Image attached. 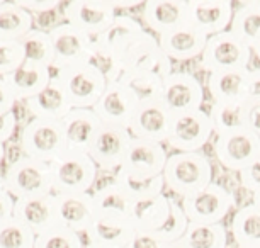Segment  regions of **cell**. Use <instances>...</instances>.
I'll return each mask as SVG.
<instances>
[{
  "mask_svg": "<svg viewBox=\"0 0 260 248\" xmlns=\"http://www.w3.org/2000/svg\"><path fill=\"white\" fill-rule=\"evenodd\" d=\"M53 194H83L89 192L97 179V165L87 152L67 148L50 163Z\"/></svg>",
  "mask_w": 260,
  "mask_h": 248,
  "instance_id": "obj_4",
  "label": "cell"
},
{
  "mask_svg": "<svg viewBox=\"0 0 260 248\" xmlns=\"http://www.w3.org/2000/svg\"><path fill=\"white\" fill-rule=\"evenodd\" d=\"M36 235L16 218L0 223V248H34Z\"/></svg>",
  "mask_w": 260,
  "mask_h": 248,
  "instance_id": "obj_39",
  "label": "cell"
},
{
  "mask_svg": "<svg viewBox=\"0 0 260 248\" xmlns=\"http://www.w3.org/2000/svg\"><path fill=\"white\" fill-rule=\"evenodd\" d=\"M230 0H190L187 2V22L206 36L228 31L233 19Z\"/></svg>",
  "mask_w": 260,
  "mask_h": 248,
  "instance_id": "obj_20",
  "label": "cell"
},
{
  "mask_svg": "<svg viewBox=\"0 0 260 248\" xmlns=\"http://www.w3.org/2000/svg\"><path fill=\"white\" fill-rule=\"evenodd\" d=\"M208 36L190 24H184L170 32L158 36V45L169 60L189 61L203 55Z\"/></svg>",
  "mask_w": 260,
  "mask_h": 248,
  "instance_id": "obj_24",
  "label": "cell"
},
{
  "mask_svg": "<svg viewBox=\"0 0 260 248\" xmlns=\"http://www.w3.org/2000/svg\"><path fill=\"white\" fill-rule=\"evenodd\" d=\"M182 240L189 248H226L228 233L223 223L218 225L189 223Z\"/></svg>",
  "mask_w": 260,
  "mask_h": 248,
  "instance_id": "obj_35",
  "label": "cell"
},
{
  "mask_svg": "<svg viewBox=\"0 0 260 248\" xmlns=\"http://www.w3.org/2000/svg\"><path fill=\"white\" fill-rule=\"evenodd\" d=\"M114 80H119L133 94L138 97L140 102L158 99L164 79L150 74H138V72H121Z\"/></svg>",
  "mask_w": 260,
  "mask_h": 248,
  "instance_id": "obj_38",
  "label": "cell"
},
{
  "mask_svg": "<svg viewBox=\"0 0 260 248\" xmlns=\"http://www.w3.org/2000/svg\"><path fill=\"white\" fill-rule=\"evenodd\" d=\"M138 105V97L126 85H122L119 80H107L106 89L92 111L102 124L129 129V124L135 118Z\"/></svg>",
  "mask_w": 260,
  "mask_h": 248,
  "instance_id": "obj_15",
  "label": "cell"
},
{
  "mask_svg": "<svg viewBox=\"0 0 260 248\" xmlns=\"http://www.w3.org/2000/svg\"><path fill=\"white\" fill-rule=\"evenodd\" d=\"M95 216L101 218H117V220H129L131 202L122 194L114 182L101 187L99 191L92 192Z\"/></svg>",
  "mask_w": 260,
  "mask_h": 248,
  "instance_id": "obj_32",
  "label": "cell"
},
{
  "mask_svg": "<svg viewBox=\"0 0 260 248\" xmlns=\"http://www.w3.org/2000/svg\"><path fill=\"white\" fill-rule=\"evenodd\" d=\"M19 7L29 12L34 17L36 14H50L60 7V0H16Z\"/></svg>",
  "mask_w": 260,
  "mask_h": 248,
  "instance_id": "obj_42",
  "label": "cell"
},
{
  "mask_svg": "<svg viewBox=\"0 0 260 248\" xmlns=\"http://www.w3.org/2000/svg\"><path fill=\"white\" fill-rule=\"evenodd\" d=\"M12 216L21 221L24 226H27L36 236L51 230V228L58 226L55 194L14 201Z\"/></svg>",
  "mask_w": 260,
  "mask_h": 248,
  "instance_id": "obj_25",
  "label": "cell"
},
{
  "mask_svg": "<svg viewBox=\"0 0 260 248\" xmlns=\"http://www.w3.org/2000/svg\"><path fill=\"white\" fill-rule=\"evenodd\" d=\"M243 124L248 131L260 138V102L258 100H245V114Z\"/></svg>",
  "mask_w": 260,
  "mask_h": 248,
  "instance_id": "obj_44",
  "label": "cell"
},
{
  "mask_svg": "<svg viewBox=\"0 0 260 248\" xmlns=\"http://www.w3.org/2000/svg\"><path fill=\"white\" fill-rule=\"evenodd\" d=\"M179 202L189 223L218 225L230 215L235 204V197L221 184L211 182L201 192L180 199Z\"/></svg>",
  "mask_w": 260,
  "mask_h": 248,
  "instance_id": "obj_8",
  "label": "cell"
},
{
  "mask_svg": "<svg viewBox=\"0 0 260 248\" xmlns=\"http://www.w3.org/2000/svg\"><path fill=\"white\" fill-rule=\"evenodd\" d=\"M126 248H138V246H136V245H133V246H126Z\"/></svg>",
  "mask_w": 260,
  "mask_h": 248,
  "instance_id": "obj_53",
  "label": "cell"
},
{
  "mask_svg": "<svg viewBox=\"0 0 260 248\" xmlns=\"http://www.w3.org/2000/svg\"><path fill=\"white\" fill-rule=\"evenodd\" d=\"M245 102H233V104H214L209 109V121L213 124V133L216 136L226 134L230 131L245 128L243 124Z\"/></svg>",
  "mask_w": 260,
  "mask_h": 248,
  "instance_id": "obj_36",
  "label": "cell"
},
{
  "mask_svg": "<svg viewBox=\"0 0 260 248\" xmlns=\"http://www.w3.org/2000/svg\"><path fill=\"white\" fill-rule=\"evenodd\" d=\"M252 60V50L230 31L209 36L201 55V66L208 74L247 70Z\"/></svg>",
  "mask_w": 260,
  "mask_h": 248,
  "instance_id": "obj_7",
  "label": "cell"
},
{
  "mask_svg": "<svg viewBox=\"0 0 260 248\" xmlns=\"http://www.w3.org/2000/svg\"><path fill=\"white\" fill-rule=\"evenodd\" d=\"M145 26L153 36H161L187 24V2L185 0H148L141 12Z\"/></svg>",
  "mask_w": 260,
  "mask_h": 248,
  "instance_id": "obj_23",
  "label": "cell"
},
{
  "mask_svg": "<svg viewBox=\"0 0 260 248\" xmlns=\"http://www.w3.org/2000/svg\"><path fill=\"white\" fill-rule=\"evenodd\" d=\"M58 225L75 233H87L95 220L92 192L83 194H55Z\"/></svg>",
  "mask_w": 260,
  "mask_h": 248,
  "instance_id": "obj_21",
  "label": "cell"
},
{
  "mask_svg": "<svg viewBox=\"0 0 260 248\" xmlns=\"http://www.w3.org/2000/svg\"><path fill=\"white\" fill-rule=\"evenodd\" d=\"M16 126H17V119H16V116H14V113L0 116V143L6 145L7 141L12 138L14 131H16Z\"/></svg>",
  "mask_w": 260,
  "mask_h": 248,
  "instance_id": "obj_46",
  "label": "cell"
},
{
  "mask_svg": "<svg viewBox=\"0 0 260 248\" xmlns=\"http://www.w3.org/2000/svg\"><path fill=\"white\" fill-rule=\"evenodd\" d=\"M4 158H6V145L0 143V163L4 162Z\"/></svg>",
  "mask_w": 260,
  "mask_h": 248,
  "instance_id": "obj_51",
  "label": "cell"
},
{
  "mask_svg": "<svg viewBox=\"0 0 260 248\" xmlns=\"http://www.w3.org/2000/svg\"><path fill=\"white\" fill-rule=\"evenodd\" d=\"M34 17L16 2H0V41H19L32 29Z\"/></svg>",
  "mask_w": 260,
  "mask_h": 248,
  "instance_id": "obj_33",
  "label": "cell"
},
{
  "mask_svg": "<svg viewBox=\"0 0 260 248\" xmlns=\"http://www.w3.org/2000/svg\"><path fill=\"white\" fill-rule=\"evenodd\" d=\"M169 153L164 145L131 138L129 147L116 173L135 181H148L164 173Z\"/></svg>",
  "mask_w": 260,
  "mask_h": 248,
  "instance_id": "obj_12",
  "label": "cell"
},
{
  "mask_svg": "<svg viewBox=\"0 0 260 248\" xmlns=\"http://www.w3.org/2000/svg\"><path fill=\"white\" fill-rule=\"evenodd\" d=\"M116 9L112 2L104 0H73L63 11L65 22L95 40L114 22Z\"/></svg>",
  "mask_w": 260,
  "mask_h": 248,
  "instance_id": "obj_17",
  "label": "cell"
},
{
  "mask_svg": "<svg viewBox=\"0 0 260 248\" xmlns=\"http://www.w3.org/2000/svg\"><path fill=\"white\" fill-rule=\"evenodd\" d=\"M155 248H189V246L185 245L184 240H177L172 243H160V245H155Z\"/></svg>",
  "mask_w": 260,
  "mask_h": 248,
  "instance_id": "obj_49",
  "label": "cell"
},
{
  "mask_svg": "<svg viewBox=\"0 0 260 248\" xmlns=\"http://www.w3.org/2000/svg\"><path fill=\"white\" fill-rule=\"evenodd\" d=\"M164 184L179 199L201 192L213 182V167L204 153H174L169 155L164 168Z\"/></svg>",
  "mask_w": 260,
  "mask_h": 248,
  "instance_id": "obj_1",
  "label": "cell"
},
{
  "mask_svg": "<svg viewBox=\"0 0 260 248\" xmlns=\"http://www.w3.org/2000/svg\"><path fill=\"white\" fill-rule=\"evenodd\" d=\"M170 118L172 114L160 104L158 99L140 102L127 131L131 138L164 145L169 138Z\"/></svg>",
  "mask_w": 260,
  "mask_h": 248,
  "instance_id": "obj_19",
  "label": "cell"
},
{
  "mask_svg": "<svg viewBox=\"0 0 260 248\" xmlns=\"http://www.w3.org/2000/svg\"><path fill=\"white\" fill-rule=\"evenodd\" d=\"M19 145L24 157L43 163H51L67 150L61 121L32 118L22 128Z\"/></svg>",
  "mask_w": 260,
  "mask_h": 248,
  "instance_id": "obj_6",
  "label": "cell"
},
{
  "mask_svg": "<svg viewBox=\"0 0 260 248\" xmlns=\"http://www.w3.org/2000/svg\"><path fill=\"white\" fill-rule=\"evenodd\" d=\"M34 248H85V243L78 233L58 225L38 235Z\"/></svg>",
  "mask_w": 260,
  "mask_h": 248,
  "instance_id": "obj_40",
  "label": "cell"
},
{
  "mask_svg": "<svg viewBox=\"0 0 260 248\" xmlns=\"http://www.w3.org/2000/svg\"><path fill=\"white\" fill-rule=\"evenodd\" d=\"M61 126L67 139V148L87 152L95 131L99 129L101 121L92 109H72L61 119Z\"/></svg>",
  "mask_w": 260,
  "mask_h": 248,
  "instance_id": "obj_28",
  "label": "cell"
},
{
  "mask_svg": "<svg viewBox=\"0 0 260 248\" xmlns=\"http://www.w3.org/2000/svg\"><path fill=\"white\" fill-rule=\"evenodd\" d=\"M248 72L250 68L208 74V89L214 104H233L247 100Z\"/></svg>",
  "mask_w": 260,
  "mask_h": 248,
  "instance_id": "obj_27",
  "label": "cell"
},
{
  "mask_svg": "<svg viewBox=\"0 0 260 248\" xmlns=\"http://www.w3.org/2000/svg\"><path fill=\"white\" fill-rule=\"evenodd\" d=\"M252 55L257 56V58H258V61H260V41L257 43V46H255L253 50H252Z\"/></svg>",
  "mask_w": 260,
  "mask_h": 248,
  "instance_id": "obj_52",
  "label": "cell"
},
{
  "mask_svg": "<svg viewBox=\"0 0 260 248\" xmlns=\"http://www.w3.org/2000/svg\"><path fill=\"white\" fill-rule=\"evenodd\" d=\"M87 235L85 248H126L133 246L138 238L129 220L95 216Z\"/></svg>",
  "mask_w": 260,
  "mask_h": 248,
  "instance_id": "obj_22",
  "label": "cell"
},
{
  "mask_svg": "<svg viewBox=\"0 0 260 248\" xmlns=\"http://www.w3.org/2000/svg\"><path fill=\"white\" fill-rule=\"evenodd\" d=\"M2 187L14 201L43 197L53 194L50 163L21 157L7 165L2 177Z\"/></svg>",
  "mask_w": 260,
  "mask_h": 248,
  "instance_id": "obj_5",
  "label": "cell"
},
{
  "mask_svg": "<svg viewBox=\"0 0 260 248\" xmlns=\"http://www.w3.org/2000/svg\"><path fill=\"white\" fill-rule=\"evenodd\" d=\"M177 199L167 194H160L156 197L136 201L131 204L129 221L136 231L138 240H150L156 231L161 230L167 220L170 218Z\"/></svg>",
  "mask_w": 260,
  "mask_h": 248,
  "instance_id": "obj_18",
  "label": "cell"
},
{
  "mask_svg": "<svg viewBox=\"0 0 260 248\" xmlns=\"http://www.w3.org/2000/svg\"><path fill=\"white\" fill-rule=\"evenodd\" d=\"M252 204H255L257 207H260V189H258L257 192L252 194Z\"/></svg>",
  "mask_w": 260,
  "mask_h": 248,
  "instance_id": "obj_50",
  "label": "cell"
},
{
  "mask_svg": "<svg viewBox=\"0 0 260 248\" xmlns=\"http://www.w3.org/2000/svg\"><path fill=\"white\" fill-rule=\"evenodd\" d=\"M213 124L208 111L198 109L182 114H172L167 145L177 153H194L203 150L213 136Z\"/></svg>",
  "mask_w": 260,
  "mask_h": 248,
  "instance_id": "obj_9",
  "label": "cell"
},
{
  "mask_svg": "<svg viewBox=\"0 0 260 248\" xmlns=\"http://www.w3.org/2000/svg\"><path fill=\"white\" fill-rule=\"evenodd\" d=\"M232 233L237 248H260V207H240L232 220Z\"/></svg>",
  "mask_w": 260,
  "mask_h": 248,
  "instance_id": "obj_31",
  "label": "cell"
},
{
  "mask_svg": "<svg viewBox=\"0 0 260 248\" xmlns=\"http://www.w3.org/2000/svg\"><path fill=\"white\" fill-rule=\"evenodd\" d=\"M121 72H138V74H150L160 77V79H167L172 74V61L161 51L158 38L153 36L150 31H145L127 48L119 66H117L116 77Z\"/></svg>",
  "mask_w": 260,
  "mask_h": 248,
  "instance_id": "obj_10",
  "label": "cell"
},
{
  "mask_svg": "<svg viewBox=\"0 0 260 248\" xmlns=\"http://www.w3.org/2000/svg\"><path fill=\"white\" fill-rule=\"evenodd\" d=\"M55 80L73 109H92L107 85L106 74L97 61L60 68Z\"/></svg>",
  "mask_w": 260,
  "mask_h": 248,
  "instance_id": "obj_3",
  "label": "cell"
},
{
  "mask_svg": "<svg viewBox=\"0 0 260 248\" xmlns=\"http://www.w3.org/2000/svg\"><path fill=\"white\" fill-rule=\"evenodd\" d=\"M24 63V51L19 41H0V79L12 74Z\"/></svg>",
  "mask_w": 260,
  "mask_h": 248,
  "instance_id": "obj_41",
  "label": "cell"
},
{
  "mask_svg": "<svg viewBox=\"0 0 260 248\" xmlns=\"http://www.w3.org/2000/svg\"><path fill=\"white\" fill-rule=\"evenodd\" d=\"M17 104L16 97L9 89V85L6 84V80L0 79V116L14 113V105Z\"/></svg>",
  "mask_w": 260,
  "mask_h": 248,
  "instance_id": "obj_45",
  "label": "cell"
},
{
  "mask_svg": "<svg viewBox=\"0 0 260 248\" xmlns=\"http://www.w3.org/2000/svg\"><path fill=\"white\" fill-rule=\"evenodd\" d=\"M146 31L140 21L135 17L121 14L116 16L114 22L104 32L94 40L95 45V60L101 58L102 63H97L106 74L107 80H112L117 74V66L133 43Z\"/></svg>",
  "mask_w": 260,
  "mask_h": 248,
  "instance_id": "obj_2",
  "label": "cell"
},
{
  "mask_svg": "<svg viewBox=\"0 0 260 248\" xmlns=\"http://www.w3.org/2000/svg\"><path fill=\"white\" fill-rule=\"evenodd\" d=\"M230 31L238 36L250 50H253L260 41V0L238 4L233 7V19Z\"/></svg>",
  "mask_w": 260,
  "mask_h": 248,
  "instance_id": "obj_30",
  "label": "cell"
},
{
  "mask_svg": "<svg viewBox=\"0 0 260 248\" xmlns=\"http://www.w3.org/2000/svg\"><path fill=\"white\" fill-rule=\"evenodd\" d=\"M112 182L116 184L117 189H119L131 202L145 201V199L156 197L165 192V184H164V177H161V175L148 179V181H135V179L124 177V175L114 173Z\"/></svg>",
  "mask_w": 260,
  "mask_h": 248,
  "instance_id": "obj_37",
  "label": "cell"
},
{
  "mask_svg": "<svg viewBox=\"0 0 260 248\" xmlns=\"http://www.w3.org/2000/svg\"><path fill=\"white\" fill-rule=\"evenodd\" d=\"M238 175H240V184H242L243 189H247L252 194L257 192L260 189V157L250 167L242 170Z\"/></svg>",
  "mask_w": 260,
  "mask_h": 248,
  "instance_id": "obj_43",
  "label": "cell"
},
{
  "mask_svg": "<svg viewBox=\"0 0 260 248\" xmlns=\"http://www.w3.org/2000/svg\"><path fill=\"white\" fill-rule=\"evenodd\" d=\"M48 32H50L53 51H55L53 66L56 70L65 66L95 61L94 40L87 36V34H83L82 31H78V29L67 22L58 24Z\"/></svg>",
  "mask_w": 260,
  "mask_h": 248,
  "instance_id": "obj_11",
  "label": "cell"
},
{
  "mask_svg": "<svg viewBox=\"0 0 260 248\" xmlns=\"http://www.w3.org/2000/svg\"><path fill=\"white\" fill-rule=\"evenodd\" d=\"M26 105L32 118L50 121H61L73 109L67 99L65 92L61 90V87L55 80V77L51 79L45 90H41L38 95L26 100Z\"/></svg>",
  "mask_w": 260,
  "mask_h": 248,
  "instance_id": "obj_29",
  "label": "cell"
},
{
  "mask_svg": "<svg viewBox=\"0 0 260 248\" xmlns=\"http://www.w3.org/2000/svg\"><path fill=\"white\" fill-rule=\"evenodd\" d=\"M158 100L170 114H182L203 108L204 89L199 79L189 72H172L164 79Z\"/></svg>",
  "mask_w": 260,
  "mask_h": 248,
  "instance_id": "obj_13",
  "label": "cell"
},
{
  "mask_svg": "<svg viewBox=\"0 0 260 248\" xmlns=\"http://www.w3.org/2000/svg\"><path fill=\"white\" fill-rule=\"evenodd\" d=\"M0 187H2V177H0Z\"/></svg>",
  "mask_w": 260,
  "mask_h": 248,
  "instance_id": "obj_54",
  "label": "cell"
},
{
  "mask_svg": "<svg viewBox=\"0 0 260 248\" xmlns=\"http://www.w3.org/2000/svg\"><path fill=\"white\" fill-rule=\"evenodd\" d=\"M24 51V61L32 63V65L51 68L55 61V51H53V43L50 32L43 29L32 27L26 36L19 40Z\"/></svg>",
  "mask_w": 260,
  "mask_h": 248,
  "instance_id": "obj_34",
  "label": "cell"
},
{
  "mask_svg": "<svg viewBox=\"0 0 260 248\" xmlns=\"http://www.w3.org/2000/svg\"><path fill=\"white\" fill-rule=\"evenodd\" d=\"M247 100L260 102V68H250V72H248Z\"/></svg>",
  "mask_w": 260,
  "mask_h": 248,
  "instance_id": "obj_47",
  "label": "cell"
},
{
  "mask_svg": "<svg viewBox=\"0 0 260 248\" xmlns=\"http://www.w3.org/2000/svg\"><path fill=\"white\" fill-rule=\"evenodd\" d=\"M14 215V199L0 187V223L7 221Z\"/></svg>",
  "mask_w": 260,
  "mask_h": 248,
  "instance_id": "obj_48",
  "label": "cell"
},
{
  "mask_svg": "<svg viewBox=\"0 0 260 248\" xmlns=\"http://www.w3.org/2000/svg\"><path fill=\"white\" fill-rule=\"evenodd\" d=\"M51 68L32 65V63L24 61L17 70L4 77L9 89L16 97V100L26 102L31 97L38 95L41 90H45L48 84L51 82Z\"/></svg>",
  "mask_w": 260,
  "mask_h": 248,
  "instance_id": "obj_26",
  "label": "cell"
},
{
  "mask_svg": "<svg viewBox=\"0 0 260 248\" xmlns=\"http://www.w3.org/2000/svg\"><path fill=\"white\" fill-rule=\"evenodd\" d=\"M129 141L131 134L127 129L101 123L99 129L95 131L94 138L90 141L87 155L97 165V168L116 173L127 152Z\"/></svg>",
  "mask_w": 260,
  "mask_h": 248,
  "instance_id": "obj_16",
  "label": "cell"
},
{
  "mask_svg": "<svg viewBox=\"0 0 260 248\" xmlns=\"http://www.w3.org/2000/svg\"><path fill=\"white\" fill-rule=\"evenodd\" d=\"M218 162L232 172H242L260 157V138L247 128L219 134L214 141Z\"/></svg>",
  "mask_w": 260,
  "mask_h": 248,
  "instance_id": "obj_14",
  "label": "cell"
}]
</instances>
